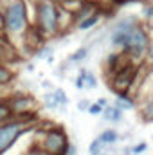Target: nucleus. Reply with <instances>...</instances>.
<instances>
[{
	"label": "nucleus",
	"instance_id": "14",
	"mask_svg": "<svg viewBox=\"0 0 153 155\" xmlns=\"http://www.w3.org/2000/svg\"><path fill=\"white\" fill-rule=\"evenodd\" d=\"M11 117V110H9V107L5 105V103H0V123L2 121H7Z\"/></svg>",
	"mask_w": 153,
	"mask_h": 155
},
{
	"label": "nucleus",
	"instance_id": "7",
	"mask_svg": "<svg viewBox=\"0 0 153 155\" xmlns=\"http://www.w3.org/2000/svg\"><path fill=\"white\" fill-rule=\"evenodd\" d=\"M7 107H9V110H11V112L25 114V112L33 107V101H31V99H27V97H20V99H13Z\"/></svg>",
	"mask_w": 153,
	"mask_h": 155
},
{
	"label": "nucleus",
	"instance_id": "17",
	"mask_svg": "<svg viewBox=\"0 0 153 155\" xmlns=\"http://www.w3.org/2000/svg\"><path fill=\"white\" fill-rule=\"evenodd\" d=\"M85 79H86V81H85V83H86V87H90V88H94V87H96V78H94L92 72H86V78H85Z\"/></svg>",
	"mask_w": 153,
	"mask_h": 155
},
{
	"label": "nucleus",
	"instance_id": "22",
	"mask_svg": "<svg viewBox=\"0 0 153 155\" xmlns=\"http://www.w3.org/2000/svg\"><path fill=\"white\" fill-rule=\"evenodd\" d=\"M117 4H126V2H133V0H115Z\"/></svg>",
	"mask_w": 153,
	"mask_h": 155
},
{
	"label": "nucleus",
	"instance_id": "24",
	"mask_svg": "<svg viewBox=\"0 0 153 155\" xmlns=\"http://www.w3.org/2000/svg\"><path fill=\"white\" fill-rule=\"evenodd\" d=\"M99 155H103V153H99Z\"/></svg>",
	"mask_w": 153,
	"mask_h": 155
},
{
	"label": "nucleus",
	"instance_id": "6",
	"mask_svg": "<svg viewBox=\"0 0 153 155\" xmlns=\"http://www.w3.org/2000/svg\"><path fill=\"white\" fill-rule=\"evenodd\" d=\"M137 74L135 67H124L121 71H115V78H114V90L119 96H124V92L130 88V85L133 83Z\"/></svg>",
	"mask_w": 153,
	"mask_h": 155
},
{
	"label": "nucleus",
	"instance_id": "8",
	"mask_svg": "<svg viewBox=\"0 0 153 155\" xmlns=\"http://www.w3.org/2000/svg\"><path fill=\"white\" fill-rule=\"evenodd\" d=\"M67 103V96L63 94V90H56L52 96H47V107L54 108L58 105H65Z\"/></svg>",
	"mask_w": 153,
	"mask_h": 155
},
{
	"label": "nucleus",
	"instance_id": "9",
	"mask_svg": "<svg viewBox=\"0 0 153 155\" xmlns=\"http://www.w3.org/2000/svg\"><path fill=\"white\" fill-rule=\"evenodd\" d=\"M121 117H122V112L117 107H108L105 110V119L106 121H121Z\"/></svg>",
	"mask_w": 153,
	"mask_h": 155
},
{
	"label": "nucleus",
	"instance_id": "15",
	"mask_svg": "<svg viewBox=\"0 0 153 155\" xmlns=\"http://www.w3.org/2000/svg\"><path fill=\"white\" fill-rule=\"evenodd\" d=\"M101 148H103V143H101L99 139H96V141L90 144V153H92V155H99Z\"/></svg>",
	"mask_w": 153,
	"mask_h": 155
},
{
	"label": "nucleus",
	"instance_id": "12",
	"mask_svg": "<svg viewBox=\"0 0 153 155\" xmlns=\"http://www.w3.org/2000/svg\"><path fill=\"white\" fill-rule=\"evenodd\" d=\"M11 79H13V72H9L5 67H2V65H0V85L9 83Z\"/></svg>",
	"mask_w": 153,
	"mask_h": 155
},
{
	"label": "nucleus",
	"instance_id": "1",
	"mask_svg": "<svg viewBox=\"0 0 153 155\" xmlns=\"http://www.w3.org/2000/svg\"><path fill=\"white\" fill-rule=\"evenodd\" d=\"M112 43L114 45H122V49L126 52H132V54L139 56L148 47V35L141 25L135 24L133 18H128V20L121 22L115 27L114 35H112Z\"/></svg>",
	"mask_w": 153,
	"mask_h": 155
},
{
	"label": "nucleus",
	"instance_id": "4",
	"mask_svg": "<svg viewBox=\"0 0 153 155\" xmlns=\"http://www.w3.org/2000/svg\"><path fill=\"white\" fill-rule=\"evenodd\" d=\"M25 121H9L7 124L0 126V155L4 153L7 148L13 146V143L18 139L22 132H25Z\"/></svg>",
	"mask_w": 153,
	"mask_h": 155
},
{
	"label": "nucleus",
	"instance_id": "16",
	"mask_svg": "<svg viewBox=\"0 0 153 155\" xmlns=\"http://www.w3.org/2000/svg\"><path fill=\"white\" fill-rule=\"evenodd\" d=\"M85 56H86V49H79L76 54H74V56L70 58V61H79V60H83Z\"/></svg>",
	"mask_w": 153,
	"mask_h": 155
},
{
	"label": "nucleus",
	"instance_id": "19",
	"mask_svg": "<svg viewBox=\"0 0 153 155\" xmlns=\"http://www.w3.org/2000/svg\"><path fill=\"white\" fill-rule=\"evenodd\" d=\"M101 110H103V108H101L99 105H90V107H88V112H90L92 116H97V114H101Z\"/></svg>",
	"mask_w": 153,
	"mask_h": 155
},
{
	"label": "nucleus",
	"instance_id": "20",
	"mask_svg": "<svg viewBox=\"0 0 153 155\" xmlns=\"http://www.w3.org/2000/svg\"><path fill=\"white\" fill-rule=\"evenodd\" d=\"M144 150H146V144H139V146H135V148H133V152H135V153L144 152Z\"/></svg>",
	"mask_w": 153,
	"mask_h": 155
},
{
	"label": "nucleus",
	"instance_id": "13",
	"mask_svg": "<svg viewBox=\"0 0 153 155\" xmlns=\"http://www.w3.org/2000/svg\"><path fill=\"white\" fill-rule=\"evenodd\" d=\"M117 107H119V110H121V108L130 110V108H133V103H132L126 96H121V97H119V101H117Z\"/></svg>",
	"mask_w": 153,
	"mask_h": 155
},
{
	"label": "nucleus",
	"instance_id": "2",
	"mask_svg": "<svg viewBox=\"0 0 153 155\" xmlns=\"http://www.w3.org/2000/svg\"><path fill=\"white\" fill-rule=\"evenodd\" d=\"M4 24H5V29L13 35L24 33L27 29V9L22 0H15L13 4L7 5Z\"/></svg>",
	"mask_w": 153,
	"mask_h": 155
},
{
	"label": "nucleus",
	"instance_id": "18",
	"mask_svg": "<svg viewBox=\"0 0 153 155\" xmlns=\"http://www.w3.org/2000/svg\"><path fill=\"white\" fill-rule=\"evenodd\" d=\"M85 78H86V71H81V74L77 76V81H76L77 88H83L85 87Z\"/></svg>",
	"mask_w": 153,
	"mask_h": 155
},
{
	"label": "nucleus",
	"instance_id": "10",
	"mask_svg": "<svg viewBox=\"0 0 153 155\" xmlns=\"http://www.w3.org/2000/svg\"><path fill=\"white\" fill-rule=\"evenodd\" d=\"M99 141H101L103 144L115 143V141H117V132H115V130H106V132H103V134L99 135Z\"/></svg>",
	"mask_w": 153,
	"mask_h": 155
},
{
	"label": "nucleus",
	"instance_id": "5",
	"mask_svg": "<svg viewBox=\"0 0 153 155\" xmlns=\"http://www.w3.org/2000/svg\"><path fill=\"white\" fill-rule=\"evenodd\" d=\"M69 146V141H67V135L63 134V130L60 128H54L47 134L45 141H43V150L49 155H63L65 150Z\"/></svg>",
	"mask_w": 153,
	"mask_h": 155
},
{
	"label": "nucleus",
	"instance_id": "23",
	"mask_svg": "<svg viewBox=\"0 0 153 155\" xmlns=\"http://www.w3.org/2000/svg\"><path fill=\"white\" fill-rule=\"evenodd\" d=\"M0 27H4V16L0 15Z\"/></svg>",
	"mask_w": 153,
	"mask_h": 155
},
{
	"label": "nucleus",
	"instance_id": "3",
	"mask_svg": "<svg viewBox=\"0 0 153 155\" xmlns=\"http://www.w3.org/2000/svg\"><path fill=\"white\" fill-rule=\"evenodd\" d=\"M60 13L50 0H40L36 5V27L41 31H56Z\"/></svg>",
	"mask_w": 153,
	"mask_h": 155
},
{
	"label": "nucleus",
	"instance_id": "11",
	"mask_svg": "<svg viewBox=\"0 0 153 155\" xmlns=\"http://www.w3.org/2000/svg\"><path fill=\"white\" fill-rule=\"evenodd\" d=\"M97 20H99V16H97V15H90V16H86L85 20H81L79 27H81V29H90L92 25H96V24H97Z\"/></svg>",
	"mask_w": 153,
	"mask_h": 155
},
{
	"label": "nucleus",
	"instance_id": "21",
	"mask_svg": "<svg viewBox=\"0 0 153 155\" xmlns=\"http://www.w3.org/2000/svg\"><path fill=\"white\" fill-rule=\"evenodd\" d=\"M77 107H79V110H83V108H88V107H90V105H88V103H86V101H81V103H79V105H77Z\"/></svg>",
	"mask_w": 153,
	"mask_h": 155
}]
</instances>
